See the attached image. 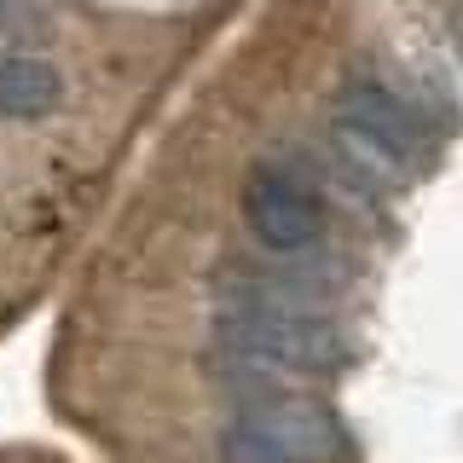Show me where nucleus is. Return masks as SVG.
Listing matches in <instances>:
<instances>
[{
  "label": "nucleus",
  "instance_id": "20e7f679",
  "mask_svg": "<svg viewBox=\"0 0 463 463\" xmlns=\"http://www.w3.org/2000/svg\"><path fill=\"white\" fill-rule=\"evenodd\" d=\"M58 105H64V76H58L52 58L0 47V116L6 122H41Z\"/></svg>",
  "mask_w": 463,
  "mask_h": 463
},
{
  "label": "nucleus",
  "instance_id": "39448f33",
  "mask_svg": "<svg viewBox=\"0 0 463 463\" xmlns=\"http://www.w3.org/2000/svg\"><path fill=\"white\" fill-rule=\"evenodd\" d=\"M24 6H35V0H0V18H12V12H24Z\"/></svg>",
  "mask_w": 463,
  "mask_h": 463
},
{
  "label": "nucleus",
  "instance_id": "f03ea898",
  "mask_svg": "<svg viewBox=\"0 0 463 463\" xmlns=\"http://www.w3.org/2000/svg\"><path fill=\"white\" fill-rule=\"evenodd\" d=\"M336 458H347V434L307 394L250 400L221 434V463H336Z\"/></svg>",
  "mask_w": 463,
  "mask_h": 463
},
{
  "label": "nucleus",
  "instance_id": "7ed1b4c3",
  "mask_svg": "<svg viewBox=\"0 0 463 463\" xmlns=\"http://www.w3.org/2000/svg\"><path fill=\"white\" fill-rule=\"evenodd\" d=\"M243 221L250 238L267 250L272 260H296L313 255L325 238V203H318L313 180L289 163H255L243 180Z\"/></svg>",
  "mask_w": 463,
  "mask_h": 463
},
{
  "label": "nucleus",
  "instance_id": "f257e3e1",
  "mask_svg": "<svg viewBox=\"0 0 463 463\" xmlns=\"http://www.w3.org/2000/svg\"><path fill=\"white\" fill-rule=\"evenodd\" d=\"M330 134H336V156L365 192L405 180L423 163L429 128L417 105L376 70H354L342 76L336 99H330Z\"/></svg>",
  "mask_w": 463,
  "mask_h": 463
}]
</instances>
